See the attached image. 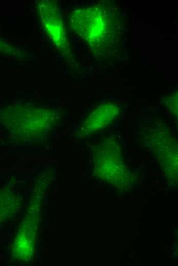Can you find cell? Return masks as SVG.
I'll list each match as a JSON object with an SVG mask.
<instances>
[{
	"label": "cell",
	"mask_w": 178,
	"mask_h": 266,
	"mask_svg": "<svg viewBox=\"0 0 178 266\" xmlns=\"http://www.w3.org/2000/svg\"><path fill=\"white\" fill-rule=\"evenodd\" d=\"M105 6H94L75 10L71 23L75 31L95 49L111 47L117 37L119 24Z\"/></svg>",
	"instance_id": "6da1fadb"
},
{
	"label": "cell",
	"mask_w": 178,
	"mask_h": 266,
	"mask_svg": "<svg viewBox=\"0 0 178 266\" xmlns=\"http://www.w3.org/2000/svg\"><path fill=\"white\" fill-rule=\"evenodd\" d=\"M37 7L46 31L61 52H69V45L59 6L55 1H38Z\"/></svg>",
	"instance_id": "7a4b0ae2"
}]
</instances>
